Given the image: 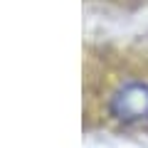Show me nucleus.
Masks as SVG:
<instances>
[{"instance_id": "1", "label": "nucleus", "mask_w": 148, "mask_h": 148, "mask_svg": "<svg viewBox=\"0 0 148 148\" xmlns=\"http://www.w3.org/2000/svg\"><path fill=\"white\" fill-rule=\"evenodd\" d=\"M109 109L114 119L123 123H143L148 121V82L128 79L111 94Z\"/></svg>"}]
</instances>
